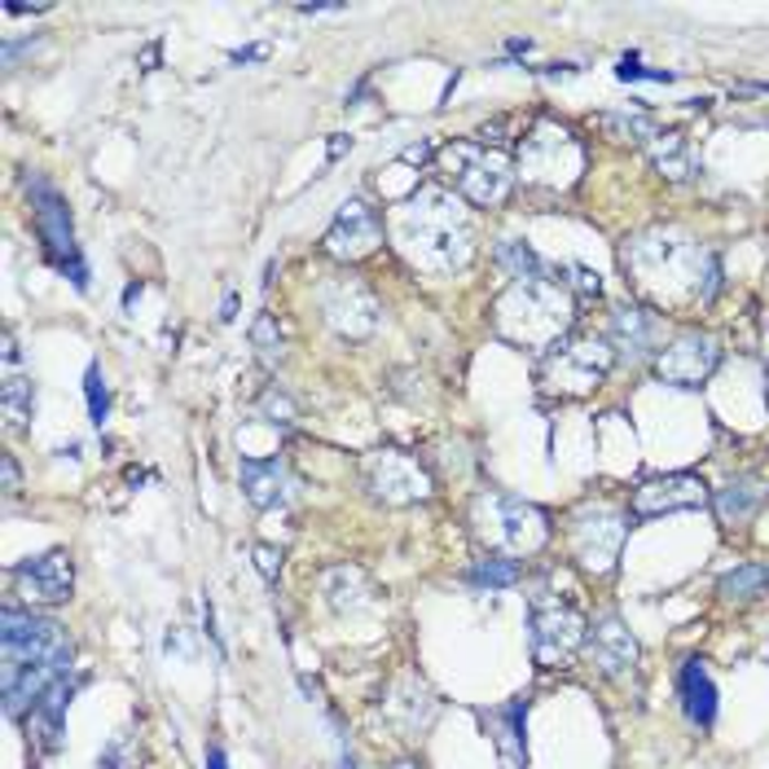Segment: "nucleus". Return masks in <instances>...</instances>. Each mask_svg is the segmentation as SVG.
Wrapping results in <instances>:
<instances>
[{"label": "nucleus", "mask_w": 769, "mask_h": 769, "mask_svg": "<svg viewBox=\"0 0 769 769\" xmlns=\"http://www.w3.org/2000/svg\"><path fill=\"white\" fill-rule=\"evenodd\" d=\"M396 242L404 256L431 273L462 269L470 256V220L457 212V203L444 189H418L396 212Z\"/></svg>", "instance_id": "obj_1"}, {"label": "nucleus", "mask_w": 769, "mask_h": 769, "mask_svg": "<svg viewBox=\"0 0 769 769\" xmlns=\"http://www.w3.org/2000/svg\"><path fill=\"white\" fill-rule=\"evenodd\" d=\"M567 326H572V300L567 286L554 278L510 282V291L497 300V331L510 344L550 353L554 344H563Z\"/></svg>", "instance_id": "obj_2"}, {"label": "nucleus", "mask_w": 769, "mask_h": 769, "mask_svg": "<svg viewBox=\"0 0 769 769\" xmlns=\"http://www.w3.org/2000/svg\"><path fill=\"white\" fill-rule=\"evenodd\" d=\"M713 256L700 251L691 238H673V234H647L633 238L625 247V269L633 273V282L642 291H656L664 300H704V282L700 269H708Z\"/></svg>", "instance_id": "obj_3"}, {"label": "nucleus", "mask_w": 769, "mask_h": 769, "mask_svg": "<svg viewBox=\"0 0 769 769\" xmlns=\"http://www.w3.org/2000/svg\"><path fill=\"white\" fill-rule=\"evenodd\" d=\"M470 523L479 532V541L488 550H501L506 559L519 554H537L550 541V515L523 497H506V492H488L475 501Z\"/></svg>", "instance_id": "obj_4"}, {"label": "nucleus", "mask_w": 769, "mask_h": 769, "mask_svg": "<svg viewBox=\"0 0 769 769\" xmlns=\"http://www.w3.org/2000/svg\"><path fill=\"white\" fill-rule=\"evenodd\" d=\"M444 167L475 207H497L510 198V185H515L510 159L497 150H484L479 141H453L444 150Z\"/></svg>", "instance_id": "obj_5"}, {"label": "nucleus", "mask_w": 769, "mask_h": 769, "mask_svg": "<svg viewBox=\"0 0 769 769\" xmlns=\"http://www.w3.org/2000/svg\"><path fill=\"white\" fill-rule=\"evenodd\" d=\"M585 638H589V625L567 598H559L550 589L532 598V656H537V664L563 669L585 647Z\"/></svg>", "instance_id": "obj_6"}, {"label": "nucleus", "mask_w": 769, "mask_h": 769, "mask_svg": "<svg viewBox=\"0 0 769 769\" xmlns=\"http://www.w3.org/2000/svg\"><path fill=\"white\" fill-rule=\"evenodd\" d=\"M581 163H585V154H581L576 137L567 128H559V123L532 128V137L519 150L523 181L528 185H545V189H567L581 176Z\"/></svg>", "instance_id": "obj_7"}, {"label": "nucleus", "mask_w": 769, "mask_h": 769, "mask_svg": "<svg viewBox=\"0 0 769 769\" xmlns=\"http://www.w3.org/2000/svg\"><path fill=\"white\" fill-rule=\"evenodd\" d=\"M567 537H572V554L581 559V567H585V572H594V576H607V572L616 567L620 550H625V537H629V515H620V510H616V506H607V501L585 506V510H576V515H572Z\"/></svg>", "instance_id": "obj_8"}, {"label": "nucleus", "mask_w": 769, "mask_h": 769, "mask_svg": "<svg viewBox=\"0 0 769 769\" xmlns=\"http://www.w3.org/2000/svg\"><path fill=\"white\" fill-rule=\"evenodd\" d=\"M31 212H35V229H40V242L48 251V260L84 291L88 286V269H84V256H79V242H75V225H71V212L62 203V194L48 185V181H31Z\"/></svg>", "instance_id": "obj_9"}, {"label": "nucleus", "mask_w": 769, "mask_h": 769, "mask_svg": "<svg viewBox=\"0 0 769 769\" xmlns=\"http://www.w3.org/2000/svg\"><path fill=\"white\" fill-rule=\"evenodd\" d=\"M611 370V348L598 339H572V344H554L541 361V383L559 396H585L607 379Z\"/></svg>", "instance_id": "obj_10"}, {"label": "nucleus", "mask_w": 769, "mask_h": 769, "mask_svg": "<svg viewBox=\"0 0 769 769\" xmlns=\"http://www.w3.org/2000/svg\"><path fill=\"white\" fill-rule=\"evenodd\" d=\"M0 642H4V664H35V660H53L57 651H66L71 642L62 638V629L35 611L22 607H4L0 620Z\"/></svg>", "instance_id": "obj_11"}, {"label": "nucleus", "mask_w": 769, "mask_h": 769, "mask_svg": "<svg viewBox=\"0 0 769 769\" xmlns=\"http://www.w3.org/2000/svg\"><path fill=\"white\" fill-rule=\"evenodd\" d=\"M366 488L387 506H409V501H422L431 492V479L409 453L383 448V453L366 457Z\"/></svg>", "instance_id": "obj_12"}, {"label": "nucleus", "mask_w": 769, "mask_h": 769, "mask_svg": "<svg viewBox=\"0 0 769 769\" xmlns=\"http://www.w3.org/2000/svg\"><path fill=\"white\" fill-rule=\"evenodd\" d=\"M717 361H722V344L713 335L686 331L656 357V375L673 387H700L717 370Z\"/></svg>", "instance_id": "obj_13"}, {"label": "nucleus", "mask_w": 769, "mask_h": 769, "mask_svg": "<svg viewBox=\"0 0 769 769\" xmlns=\"http://www.w3.org/2000/svg\"><path fill=\"white\" fill-rule=\"evenodd\" d=\"M383 242V225H379V212L366 203V198H348L335 216V225L326 229V251L335 260H366L375 247Z\"/></svg>", "instance_id": "obj_14"}, {"label": "nucleus", "mask_w": 769, "mask_h": 769, "mask_svg": "<svg viewBox=\"0 0 769 769\" xmlns=\"http://www.w3.org/2000/svg\"><path fill=\"white\" fill-rule=\"evenodd\" d=\"M13 581H18L26 603H66L71 585H75V567H71L66 550H48V554H35V559L18 563Z\"/></svg>", "instance_id": "obj_15"}, {"label": "nucleus", "mask_w": 769, "mask_h": 769, "mask_svg": "<svg viewBox=\"0 0 769 769\" xmlns=\"http://www.w3.org/2000/svg\"><path fill=\"white\" fill-rule=\"evenodd\" d=\"M708 506V488L695 475H660L647 479L633 492V515L638 519H656V515H678V510H700Z\"/></svg>", "instance_id": "obj_16"}, {"label": "nucleus", "mask_w": 769, "mask_h": 769, "mask_svg": "<svg viewBox=\"0 0 769 769\" xmlns=\"http://www.w3.org/2000/svg\"><path fill=\"white\" fill-rule=\"evenodd\" d=\"M322 313H326V322H331L339 335H348V339H366V335L379 326V304H375V295H370L366 286H357V282H335V286H326V291H322Z\"/></svg>", "instance_id": "obj_17"}, {"label": "nucleus", "mask_w": 769, "mask_h": 769, "mask_svg": "<svg viewBox=\"0 0 769 769\" xmlns=\"http://www.w3.org/2000/svg\"><path fill=\"white\" fill-rule=\"evenodd\" d=\"M585 651H589V660L607 673V678H629L633 669H638V638L625 629V620L620 616H603V620H594L589 625V638H585Z\"/></svg>", "instance_id": "obj_18"}, {"label": "nucleus", "mask_w": 769, "mask_h": 769, "mask_svg": "<svg viewBox=\"0 0 769 769\" xmlns=\"http://www.w3.org/2000/svg\"><path fill=\"white\" fill-rule=\"evenodd\" d=\"M607 339L625 361H642L651 353H664V317L651 308H616Z\"/></svg>", "instance_id": "obj_19"}, {"label": "nucleus", "mask_w": 769, "mask_h": 769, "mask_svg": "<svg viewBox=\"0 0 769 769\" xmlns=\"http://www.w3.org/2000/svg\"><path fill=\"white\" fill-rule=\"evenodd\" d=\"M71 695H75V682H53L26 713V739L40 748V752H57L62 739H66V708H71Z\"/></svg>", "instance_id": "obj_20"}, {"label": "nucleus", "mask_w": 769, "mask_h": 769, "mask_svg": "<svg viewBox=\"0 0 769 769\" xmlns=\"http://www.w3.org/2000/svg\"><path fill=\"white\" fill-rule=\"evenodd\" d=\"M238 479H242V492L256 510H278L291 501V475H286L282 457H242Z\"/></svg>", "instance_id": "obj_21"}, {"label": "nucleus", "mask_w": 769, "mask_h": 769, "mask_svg": "<svg viewBox=\"0 0 769 769\" xmlns=\"http://www.w3.org/2000/svg\"><path fill=\"white\" fill-rule=\"evenodd\" d=\"M488 722V735L497 744V757L506 769H523L528 766V739H523V726H528V700H510L492 713H484Z\"/></svg>", "instance_id": "obj_22"}, {"label": "nucleus", "mask_w": 769, "mask_h": 769, "mask_svg": "<svg viewBox=\"0 0 769 769\" xmlns=\"http://www.w3.org/2000/svg\"><path fill=\"white\" fill-rule=\"evenodd\" d=\"M678 695H682V713L700 730H713V722H717V686H713L704 660H686L678 669Z\"/></svg>", "instance_id": "obj_23"}, {"label": "nucleus", "mask_w": 769, "mask_h": 769, "mask_svg": "<svg viewBox=\"0 0 769 769\" xmlns=\"http://www.w3.org/2000/svg\"><path fill=\"white\" fill-rule=\"evenodd\" d=\"M761 501H766V479H757V475H739V479H730L726 488H717V497H713L722 523H744V519H752Z\"/></svg>", "instance_id": "obj_24"}, {"label": "nucleus", "mask_w": 769, "mask_h": 769, "mask_svg": "<svg viewBox=\"0 0 769 769\" xmlns=\"http://www.w3.org/2000/svg\"><path fill=\"white\" fill-rule=\"evenodd\" d=\"M651 159H656V167H660L669 181H686V176L695 172V154H691V145H686L682 132L651 137Z\"/></svg>", "instance_id": "obj_25"}, {"label": "nucleus", "mask_w": 769, "mask_h": 769, "mask_svg": "<svg viewBox=\"0 0 769 769\" xmlns=\"http://www.w3.org/2000/svg\"><path fill=\"white\" fill-rule=\"evenodd\" d=\"M766 589H769L766 563H744V567H735V572H726V576L717 581V594H722L726 603H748V598H761Z\"/></svg>", "instance_id": "obj_26"}, {"label": "nucleus", "mask_w": 769, "mask_h": 769, "mask_svg": "<svg viewBox=\"0 0 769 769\" xmlns=\"http://www.w3.org/2000/svg\"><path fill=\"white\" fill-rule=\"evenodd\" d=\"M475 589H510V585H519V559H506V554H492V559H479L475 567H470V576H466Z\"/></svg>", "instance_id": "obj_27"}, {"label": "nucleus", "mask_w": 769, "mask_h": 769, "mask_svg": "<svg viewBox=\"0 0 769 769\" xmlns=\"http://www.w3.org/2000/svg\"><path fill=\"white\" fill-rule=\"evenodd\" d=\"M31 404H35V387H31V379H22V375H4V383H0V409H4V422H9V426H22V422L31 418Z\"/></svg>", "instance_id": "obj_28"}, {"label": "nucleus", "mask_w": 769, "mask_h": 769, "mask_svg": "<svg viewBox=\"0 0 769 769\" xmlns=\"http://www.w3.org/2000/svg\"><path fill=\"white\" fill-rule=\"evenodd\" d=\"M497 264H501L515 282H523V278H545V264H541V256H537L528 242H501V247H497Z\"/></svg>", "instance_id": "obj_29"}, {"label": "nucleus", "mask_w": 769, "mask_h": 769, "mask_svg": "<svg viewBox=\"0 0 769 769\" xmlns=\"http://www.w3.org/2000/svg\"><path fill=\"white\" fill-rule=\"evenodd\" d=\"M84 396H88V418H93V426H101L106 413H110V391H106V379H101V366H88V375H84Z\"/></svg>", "instance_id": "obj_30"}, {"label": "nucleus", "mask_w": 769, "mask_h": 769, "mask_svg": "<svg viewBox=\"0 0 769 769\" xmlns=\"http://www.w3.org/2000/svg\"><path fill=\"white\" fill-rule=\"evenodd\" d=\"M598 128H607V132H616V141H647V137H656L651 132V123L642 119V115H603L598 119Z\"/></svg>", "instance_id": "obj_31"}, {"label": "nucleus", "mask_w": 769, "mask_h": 769, "mask_svg": "<svg viewBox=\"0 0 769 769\" xmlns=\"http://www.w3.org/2000/svg\"><path fill=\"white\" fill-rule=\"evenodd\" d=\"M251 344H256L264 357H278V353H282V331H278V322H273L269 313L251 326Z\"/></svg>", "instance_id": "obj_32"}, {"label": "nucleus", "mask_w": 769, "mask_h": 769, "mask_svg": "<svg viewBox=\"0 0 769 769\" xmlns=\"http://www.w3.org/2000/svg\"><path fill=\"white\" fill-rule=\"evenodd\" d=\"M141 761H137V752H132V739L128 735H119L106 752H101V769H137Z\"/></svg>", "instance_id": "obj_33"}, {"label": "nucleus", "mask_w": 769, "mask_h": 769, "mask_svg": "<svg viewBox=\"0 0 769 769\" xmlns=\"http://www.w3.org/2000/svg\"><path fill=\"white\" fill-rule=\"evenodd\" d=\"M616 75H620V79H656V84H673V71H647V66H638V57H633V53H629V57H620Z\"/></svg>", "instance_id": "obj_34"}, {"label": "nucleus", "mask_w": 769, "mask_h": 769, "mask_svg": "<svg viewBox=\"0 0 769 769\" xmlns=\"http://www.w3.org/2000/svg\"><path fill=\"white\" fill-rule=\"evenodd\" d=\"M563 286H572L581 300H589V295H598L603 291V282H598V273H589V269H572V278H563Z\"/></svg>", "instance_id": "obj_35"}, {"label": "nucleus", "mask_w": 769, "mask_h": 769, "mask_svg": "<svg viewBox=\"0 0 769 769\" xmlns=\"http://www.w3.org/2000/svg\"><path fill=\"white\" fill-rule=\"evenodd\" d=\"M251 554H256L260 576H264V581H278V572H282V550H273V545H256Z\"/></svg>", "instance_id": "obj_36"}, {"label": "nucleus", "mask_w": 769, "mask_h": 769, "mask_svg": "<svg viewBox=\"0 0 769 769\" xmlns=\"http://www.w3.org/2000/svg\"><path fill=\"white\" fill-rule=\"evenodd\" d=\"M269 57V44H242L229 53V62H264Z\"/></svg>", "instance_id": "obj_37"}, {"label": "nucleus", "mask_w": 769, "mask_h": 769, "mask_svg": "<svg viewBox=\"0 0 769 769\" xmlns=\"http://www.w3.org/2000/svg\"><path fill=\"white\" fill-rule=\"evenodd\" d=\"M264 413H282V422H291V413H295V409H291V400H286V396L269 391V396H264Z\"/></svg>", "instance_id": "obj_38"}, {"label": "nucleus", "mask_w": 769, "mask_h": 769, "mask_svg": "<svg viewBox=\"0 0 769 769\" xmlns=\"http://www.w3.org/2000/svg\"><path fill=\"white\" fill-rule=\"evenodd\" d=\"M426 159H431V141H418V145H409L400 154V163H426Z\"/></svg>", "instance_id": "obj_39"}, {"label": "nucleus", "mask_w": 769, "mask_h": 769, "mask_svg": "<svg viewBox=\"0 0 769 769\" xmlns=\"http://www.w3.org/2000/svg\"><path fill=\"white\" fill-rule=\"evenodd\" d=\"M4 492H18V466H13V457H4Z\"/></svg>", "instance_id": "obj_40"}, {"label": "nucleus", "mask_w": 769, "mask_h": 769, "mask_svg": "<svg viewBox=\"0 0 769 769\" xmlns=\"http://www.w3.org/2000/svg\"><path fill=\"white\" fill-rule=\"evenodd\" d=\"M207 769H229V761H225L220 748H207Z\"/></svg>", "instance_id": "obj_41"}, {"label": "nucleus", "mask_w": 769, "mask_h": 769, "mask_svg": "<svg viewBox=\"0 0 769 769\" xmlns=\"http://www.w3.org/2000/svg\"><path fill=\"white\" fill-rule=\"evenodd\" d=\"M344 150H353V137H335V141H331V159H339Z\"/></svg>", "instance_id": "obj_42"}, {"label": "nucleus", "mask_w": 769, "mask_h": 769, "mask_svg": "<svg viewBox=\"0 0 769 769\" xmlns=\"http://www.w3.org/2000/svg\"><path fill=\"white\" fill-rule=\"evenodd\" d=\"M234 313H238V295H225V308H220V317H225V322H234Z\"/></svg>", "instance_id": "obj_43"}, {"label": "nucleus", "mask_w": 769, "mask_h": 769, "mask_svg": "<svg viewBox=\"0 0 769 769\" xmlns=\"http://www.w3.org/2000/svg\"><path fill=\"white\" fill-rule=\"evenodd\" d=\"M572 71H576V66H545L550 79H563V75H572Z\"/></svg>", "instance_id": "obj_44"}, {"label": "nucleus", "mask_w": 769, "mask_h": 769, "mask_svg": "<svg viewBox=\"0 0 769 769\" xmlns=\"http://www.w3.org/2000/svg\"><path fill=\"white\" fill-rule=\"evenodd\" d=\"M506 48H510V53H528V48H532V40H510Z\"/></svg>", "instance_id": "obj_45"}, {"label": "nucleus", "mask_w": 769, "mask_h": 769, "mask_svg": "<svg viewBox=\"0 0 769 769\" xmlns=\"http://www.w3.org/2000/svg\"><path fill=\"white\" fill-rule=\"evenodd\" d=\"M141 62H145V71H154V62H159V48H145V53H141Z\"/></svg>", "instance_id": "obj_46"}, {"label": "nucleus", "mask_w": 769, "mask_h": 769, "mask_svg": "<svg viewBox=\"0 0 769 769\" xmlns=\"http://www.w3.org/2000/svg\"><path fill=\"white\" fill-rule=\"evenodd\" d=\"M391 769H418V766H413V761H396Z\"/></svg>", "instance_id": "obj_47"}]
</instances>
